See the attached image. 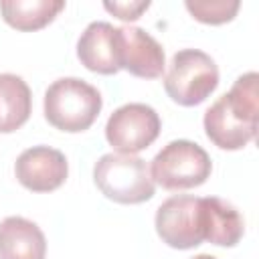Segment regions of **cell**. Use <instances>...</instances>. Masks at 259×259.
Returning a JSON list of instances; mask_svg holds the SVG:
<instances>
[{"label": "cell", "instance_id": "1", "mask_svg": "<svg viewBox=\"0 0 259 259\" xmlns=\"http://www.w3.org/2000/svg\"><path fill=\"white\" fill-rule=\"evenodd\" d=\"M259 75H241L229 93L221 95L204 111L206 138L221 150H241L257 136L259 121Z\"/></svg>", "mask_w": 259, "mask_h": 259}, {"label": "cell", "instance_id": "13", "mask_svg": "<svg viewBox=\"0 0 259 259\" xmlns=\"http://www.w3.org/2000/svg\"><path fill=\"white\" fill-rule=\"evenodd\" d=\"M32 109V95L26 81L12 73H0V134L22 127Z\"/></svg>", "mask_w": 259, "mask_h": 259}, {"label": "cell", "instance_id": "17", "mask_svg": "<svg viewBox=\"0 0 259 259\" xmlns=\"http://www.w3.org/2000/svg\"><path fill=\"white\" fill-rule=\"evenodd\" d=\"M190 259H217V257L214 255H208V253H200V255H194Z\"/></svg>", "mask_w": 259, "mask_h": 259}, {"label": "cell", "instance_id": "14", "mask_svg": "<svg viewBox=\"0 0 259 259\" xmlns=\"http://www.w3.org/2000/svg\"><path fill=\"white\" fill-rule=\"evenodd\" d=\"M65 8L63 0H2L0 12L8 26L30 32L40 30Z\"/></svg>", "mask_w": 259, "mask_h": 259}, {"label": "cell", "instance_id": "10", "mask_svg": "<svg viewBox=\"0 0 259 259\" xmlns=\"http://www.w3.org/2000/svg\"><path fill=\"white\" fill-rule=\"evenodd\" d=\"M77 57L93 73L113 75L119 67V30L109 22H91L77 40Z\"/></svg>", "mask_w": 259, "mask_h": 259}, {"label": "cell", "instance_id": "3", "mask_svg": "<svg viewBox=\"0 0 259 259\" xmlns=\"http://www.w3.org/2000/svg\"><path fill=\"white\" fill-rule=\"evenodd\" d=\"M93 180L103 196L119 204H140L154 196L150 168L138 156L103 154L95 162Z\"/></svg>", "mask_w": 259, "mask_h": 259}, {"label": "cell", "instance_id": "16", "mask_svg": "<svg viewBox=\"0 0 259 259\" xmlns=\"http://www.w3.org/2000/svg\"><path fill=\"white\" fill-rule=\"evenodd\" d=\"M103 8L121 20H138L150 8V2H105Z\"/></svg>", "mask_w": 259, "mask_h": 259}, {"label": "cell", "instance_id": "11", "mask_svg": "<svg viewBox=\"0 0 259 259\" xmlns=\"http://www.w3.org/2000/svg\"><path fill=\"white\" fill-rule=\"evenodd\" d=\"M47 239L40 227L24 217L0 223V259H45Z\"/></svg>", "mask_w": 259, "mask_h": 259}, {"label": "cell", "instance_id": "9", "mask_svg": "<svg viewBox=\"0 0 259 259\" xmlns=\"http://www.w3.org/2000/svg\"><path fill=\"white\" fill-rule=\"evenodd\" d=\"M119 30V67L142 79H158L164 73L162 45L138 26H117Z\"/></svg>", "mask_w": 259, "mask_h": 259}, {"label": "cell", "instance_id": "15", "mask_svg": "<svg viewBox=\"0 0 259 259\" xmlns=\"http://www.w3.org/2000/svg\"><path fill=\"white\" fill-rule=\"evenodd\" d=\"M241 4L239 2H225V0H210V2H198V0H188L186 10L204 24H223L235 18L239 12Z\"/></svg>", "mask_w": 259, "mask_h": 259}, {"label": "cell", "instance_id": "12", "mask_svg": "<svg viewBox=\"0 0 259 259\" xmlns=\"http://www.w3.org/2000/svg\"><path fill=\"white\" fill-rule=\"evenodd\" d=\"M200 208L204 241H210L219 247H235L241 241L245 223L241 212L231 202L217 196H204L200 198Z\"/></svg>", "mask_w": 259, "mask_h": 259}, {"label": "cell", "instance_id": "2", "mask_svg": "<svg viewBox=\"0 0 259 259\" xmlns=\"http://www.w3.org/2000/svg\"><path fill=\"white\" fill-rule=\"evenodd\" d=\"M101 105V93L77 77H61L53 81L45 93L47 121L69 134L89 130L97 119Z\"/></svg>", "mask_w": 259, "mask_h": 259}, {"label": "cell", "instance_id": "4", "mask_svg": "<svg viewBox=\"0 0 259 259\" xmlns=\"http://www.w3.org/2000/svg\"><path fill=\"white\" fill-rule=\"evenodd\" d=\"M219 85V67L210 55L198 49L178 51L164 77L168 97L184 107L202 103Z\"/></svg>", "mask_w": 259, "mask_h": 259}, {"label": "cell", "instance_id": "5", "mask_svg": "<svg viewBox=\"0 0 259 259\" xmlns=\"http://www.w3.org/2000/svg\"><path fill=\"white\" fill-rule=\"evenodd\" d=\"M210 170V156L198 144L174 140L154 156L150 176L166 190H188L204 184Z\"/></svg>", "mask_w": 259, "mask_h": 259}, {"label": "cell", "instance_id": "7", "mask_svg": "<svg viewBox=\"0 0 259 259\" xmlns=\"http://www.w3.org/2000/svg\"><path fill=\"white\" fill-rule=\"evenodd\" d=\"M156 233L172 249H192L204 241L200 196L178 194L156 210Z\"/></svg>", "mask_w": 259, "mask_h": 259}, {"label": "cell", "instance_id": "8", "mask_svg": "<svg viewBox=\"0 0 259 259\" xmlns=\"http://www.w3.org/2000/svg\"><path fill=\"white\" fill-rule=\"evenodd\" d=\"M14 174L26 190L51 192L67 180L69 164L63 152L49 146H34L16 158Z\"/></svg>", "mask_w": 259, "mask_h": 259}, {"label": "cell", "instance_id": "6", "mask_svg": "<svg viewBox=\"0 0 259 259\" xmlns=\"http://www.w3.org/2000/svg\"><path fill=\"white\" fill-rule=\"evenodd\" d=\"M160 125L162 123L154 107L146 103H125L109 115L105 123V138L115 152L134 156L158 138Z\"/></svg>", "mask_w": 259, "mask_h": 259}]
</instances>
